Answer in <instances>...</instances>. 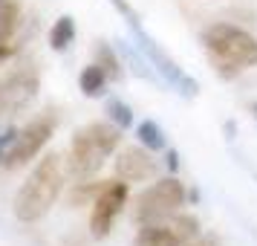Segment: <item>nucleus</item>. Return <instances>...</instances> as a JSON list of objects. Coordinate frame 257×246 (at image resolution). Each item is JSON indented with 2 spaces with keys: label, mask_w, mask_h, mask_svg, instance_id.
Returning a JSON list of instances; mask_svg holds the SVG:
<instances>
[{
  "label": "nucleus",
  "mask_w": 257,
  "mask_h": 246,
  "mask_svg": "<svg viewBox=\"0 0 257 246\" xmlns=\"http://www.w3.org/2000/svg\"><path fill=\"white\" fill-rule=\"evenodd\" d=\"M139 139L145 142L148 148H153V151L165 148V136H162V130L156 128L153 122H142V125H139Z\"/></svg>",
  "instance_id": "nucleus-13"
},
{
  "label": "nucleus",
  "mask_w": 257,
  "mask_h": 246,
  "mask_svg": "<svg viewBox=\"0 0 257 246\" xmlns=\"http://www.w3.org/2000/svg\"><path fill=\"white\" fill-rule=\"evenodd\" d=\"M55 125H58L55 113H41V116H35L32 122H26L24 128L15 133L12 145H9L6 165H9V168H18V165H26L29 159H35L38 153H41V148L52 139Z\"/></svg>",
  "instance_id": "nucleus-5"
},
{
  "label": "nucleus",
  "mask_w": 257,
  "mask_h": 246,
  "mask_svg": "<svg viewBox=\"0 0 257 246\" xmlns=\"http://www.w3.org/2000/svg\"><path fill=\"white\" fill-rule=\"evenodd\" d=\"M15 133H18V130H6V133H0V162H6V153H9V145H12Z\"/></svg>",
  "instance_id": "nucleus-14"
},
{
  "label": "nucleus",
  "mask_w": 257,
  "mask_h": 246,
  "mask_svg": "<svg viewBox=\"0 0 257 246\" xmlns=\"http://www.w3.org/2000/svg\"><path fill=\"white\" fill-rule=\"evenodd\" d=\"M38 87H41V75H38L35 64L15 67L6 78H0V119L21 113L35 99Z\"/></svg>",
  "instance_id": "nucleus-7"
},
{
  "label": "nucleus",
  "mask_w": 257,
  "mask_h": 246,
  "mask_svg": "<svg viewBox=\"0 0 257 246\" xmlns=\"http://www.w3.org/2000/svg\"><path fill=\"white\" fill-rule=\"evenodd\" d=\"M185 246H217L214 237H194V240H188Z\"/></svg>",
  "instance_id": "nucleus-16"
},
{
  "label": "nucleus",
  "mask_w": 257,
  "mask_h": 246,
  "mask_svg": "<svg viewBox=\"0 0 257 246\" xmlns=\"http://www.w3.org/2000/svg\"><path fill=\"white\" fill-rule=\"evenodd\" d=\"M251 113H254V119H257V102H254V105H251Z\"/></svg>",
  "instance_id": "nucleus-18"
},
{
  "label": "nucleus",
  "mask_w": 257,
  "mask_h": 246,
  "mask_svg": "<svg viewBox=\"0 0 257 246\" xmlns=\"http://www.w3.org/2000/svg\"><path fill=\"white\" fill-rule=\"evenodd\" d=\"M118 142H121V130L110 122H90L78 128L70 142V174L78 180L93 177L107 162V156L118 148Z\"/></svg>",
  "instance_id": "nucleus-2"
},
{
  "label": "nucleus",
  "mask_w": 257,
  "mask_h": 246,
  "mask_svg": "<svg viewBox=\"0 0 257 246\" xmlns=\"http://www.w3.org/2000/svg\"><path fill=\"white\" fill-rule=\"evenodd\" d=\"M199 234V223L191 214H171L165 220L142 226L133 246H185Z\"/></svg>",
  "instance_id": "nucleus-6"
},
{
  "label": "nucleus",
  "mask_w": 257,
  "mask_h": 246,
  "mask_svg": "<svg viewBox=\"0 0 257 246\" xmlns=\"http://www.w3.org/2000/svg\"><path fill=\"white\" fill-rule=\"evenodd\" d=\"M124 206H127V183L124 180H113V183H104L98 188L93 200V211H90L93 237H107Z\"/></svg>",
  "instance_id": "nucleus-8"
},
{
  "label": "nucleus",
  "mask_w": 257,
  "mask_h": 246,
  "mask_svg": "<svg viewBox=\"0 0 257 246\" xmlns=\"http://www.w3.org/2000/svg\"><path fill=\"white\" fill-rule=\"evenodd\" d=\"M153 174H156V159L145 148L133 145V148H124V151L118 153V159H116L118 180H124V183H142V180H148Z\"/></svg>",
  "instance_id": "nucleus-9"
},
{
  "label": "nucleus",
  "mask_w": 257,
  "mask_h": 246,
  "mask_svg": "<svg viewBox=\"0 0 257 246\" xmlns=\"http://www.w3.org/2000/svg\"><path fill=\"white\" fill-rule=\"evenodd\" d=\"M182 203H185V186L176 177H162L139 194L133 217H136L139 226H148V223L165 220V217L176 214Z\"/></svg>",
  "instance_id": "nucleus-4"
},
{
  "label": "nucleus",
  "mask_w": 257,
  "mask_h": 246,
  "mask_svg": "<svg viewBox=\"0 0 257 246\" xmlns=\"http://www.w3.org/2000/svg\"><path fill=\"white\" fill-rule=\"evenodd\" d=\"M64 180H67V171H64L58 153L41 156L15 197V217L21 223H38L58 200Z\"/></svg>",
  "instance_id": "nucleus-1"
},
{
  "label": "nucleus",
  "mask_w": 257,
  "mask_h": 246,
  "mask_svg": "<svg viewBox=\"0 0 257 246\" xmlns=\"http://www.w3.org/2000/svg\"><path fill=\"white\" fill-rule=\"evenodd\" d=\"M202 44L217 67L222 70H248L257 67V38L237 24H211L202 32Z\"/></svg>",
  "instance_id": "nucleus-3"
},
{
  "label": "nucleus",
  "mask_w": 257,
  "mask_h": 246,
  "mask_svg": "<svg viewBox=\"0 0 257 246\" xmlns=\"http://www.w3.org/2000/svg\"><path fill=\"white\" fill-rule=\"evenodd\" d=\"M72 38H75V24H72V18H58L55 26H52V32H49V44L52 49H67L72 44Z\"/></svg>",
  "instance_id": "nucleus-12"
},
{
  "label": "nucleus",
  "mask_w": 257,
  "mask_h": 246,
  "mask_svg": "<svg viewBox=\"0 0 257 246\" xmlns=\"http://www.w3.org/2000/svg\"><path fill=\"white\" fill-rule=\"evenodd\" d=\"M110 110H113V116L118 113V122H121V125H130V122H133V119H130V110H127L124 105H118V102H110Z\"/></svg>",
  "instance_id": "nucleus-15"
},
{
  "label": "nucleus",
  "mask_w": 257,
  "mask_h": 246,
  "mask_svg": "<svg viewBox=\"0 0 257 246\" xmlns=\"http://www.w3.org/2000/svg\"><path fill=\"white\" fill-rule=\"evenodd\" d=\"M113 3H116V6H118L124 15H130V9H127V3H124V0H113Z\"/></svg>",
  "instance_id": "nucleus-17"
},
{
  "label": "nucleus",
  "mask_w": 257,
  "mask_h": 246,
  "mask_svg": "<svg viewBox=\"0 0 257 246\" xmlns=\"http://www.w3.org/2000/svg\"><path fill=\"white\" fill-rule=\"evenodd\" d=\"M107 78H110V72H107L101 64H90V67H84V72L78 75L81 93L84 96H98L107 87Z\"/></svg>",
  "instance_id": "nucleus-10"
},
{
  "label": "nucleus",
  "mask_w": 257,
  "mask_h": 246,
  "mask_svg": "<svg viewBox=\"0 0 257 246\" xmlns=\"http://www.w3.org/2000/svg\"><path fill=\"white\" fill-rule=\"evenodd\" d=\"M21 21V3L18 0H0V44H9L12 32Z\"/></svg>",
  "instance_id": "nucleus-11"
}]
</instances>
